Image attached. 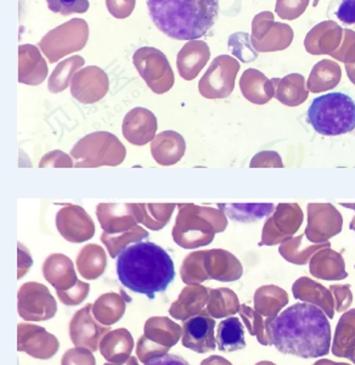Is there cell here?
Returning <instances> with one entry per match:
<instances>
[{"label": "cell", "mask_w": 355, "mask_h": 365, "mask_svg": "<svg viewBox=\"0 0 355 365\" xmlns=\"http://www.w3.org/2000/svg\"><path fill=\"white\" fill-rule=\"evenodd\" d=\"M124 313L125 302L123 297L115 292L103 294L93 304V314L96 319L105 327H111L117 322H120Z\"/></svg>", "instance_id": "30"}, {"label": "cell", "mask_w": 355, "mask_h": 365, "mask_svg": "<svg viewBox=\"0 0 355 365\" xmlns=\"http://www.w3.org/2000/svg\"><path fill=\"white\" fill-rule=\"evenodd\" d=\"M117 275L122 285L155 299L175 278L174 262L167 251L151 241L128 246L117 257Z\"/></svg>", "instance_id": "2"}, {"label": "cell", "mask_w": 355, "mask_h": 365, "mask_svg": "<svg viewBox=\"0 0 355 365\" xmlns=\"http://www.w3.org/2000/svg\"><path fill=\"white\" fill-rule=\"evenodd\" d=\"M56 228L65 240L73 244L89 241L96 235V225L84 208L67 204L58 210L55 218Z\"/></svg>", "instance_id": "12"}, {"label": "cell", "mask_w": 355, "mask_h": 365, "mask_svg": "<svg viewBox=\"0 0 355 365\" xmlns=\"http://www.w3.org/2000/svg\"><path fill=\"white\" fill-rule=\"evenodd\" d=\"M46 3L50 11L60 14L62 16L87 13L91 5L88 0H46Z\"/></svg>", "instance_id": "42"}, {"label": "cell", "mask_w": 355, "mask_h": 365, "mask_svg": "<svg viewBox=\"0 0 355 365\" xmlns=\"http://www.w3.org/2000/svg\"><path fill=\"white\" fill-rule=\"evenodd\" d=\"M134 340L127 329L120 328L108 331L100 342L99 351L108 363L124 364L132 357Z\"/></svg>", "instance_id": "26"}, {"label": "cell", "mask_w": 355, "mask_h": 365, "mask_svg": "<svg viewBox=\"0 0 355 365\" xmlns=\"http://www.w3.org/2000/svg\"><path fill=\"white\" fill-rule=\"evenodd\" d=\"M272 218L277 230L289 237L301 227L303 213L297 204H280L277 205V211L274 212Z\"/></svg>", "instance_id": "36"}, {"label": "cell", "mask_w": 355, "mask_h": 365, "mask_svg": "<svg viewBox=\"0 0 355 365\" xmlns=\"http://www.w3.org/2000/svg\"><path fill=\"white\" fill-rule=\"evenodd\" d=\"M219 210L230 218L240 223H254L257 220L270 217L274 213L273 204H219Z\"/></svg>", "instance_id": "31"}, {"label": "cell", "mask_w": 355, "mask_h": 365, "mask_svg": "<svg viewBox=\"0 0 355 365\" xmlns=\"http://www.w3.org/2000/svg\"><path fill=\"white\" fill-rule=\"evenodd\" d=\"M41 272L46 282L56 291L70 290L78 282L73 261L62 253H53L46 257Z\"/></svg>", "instance_id": "21"}, {"label": "cell", "mask_w": 355, "mask_h": 365, "mask_svg": "<svg viewBox=\"0 0 355 365\" xmlns=\"http://www.w3.org/2000/svg\"><path fill=\"white\" fill-rule=\"evenodd\" d=\"M215 320L203 309L197 316L182 323V344L185 349L194 352L207 353L217 349L215 335Z\"/></svg>", "instance_id": "16"}, {"label": "cell", "mask_w": 355, "mask_h": 365, "mask_svg": "<svg viewBox=\"0 0 355 365\" xmlns=\"http://www.w3.org/2000/svg\"><path fill=\"white\" fill-rule=\"evenodd\" d=\"M68 330L71 341L76 347H86L93 352L99 349L103 337L111 331L110 327H105L96 319L91 303L76 312L75 316L71 319Z\"/></svg>", "instance_id": "14"}, {"label": "cell", "mask_w": 355, "mask_h": 365, "mask_svg": "<svg viewBox=\"0 0 355 365\" xmlns=\"http://www.w3.org/2000/svg\"><path fill=\"white\" fill-rule=\"evenodd\" d=\"M327 17L342 27L355 29V0H331Z\"/></svg>", "instance_id": "39"}, {"label": "cell", "mask_w": 355, "mask_h": 365, "mask_svg": "<svg viewBox=\"0 0 355 365\" xmlns=\"http://www.w3.org/2000/svg\"><path fill=\"white\" fill-rule=\"evenodd\" d=\"M108 266V256L105 250L96 244L84 246L76 258V268L86 280L100 278Z\"/></svg>", "instance_id": "28"}, {"label": "cell", "mask_w": 355, "mask_h": 365, "mask_svg": "<svg viewBox=\"0 0 355 365\" xmlns=\"http://www.w3.org/2000/svg\"><path fill=\"white\" fill-rule=\"evenodd\" d=\"M217 347L222 352H235L246 349L244 324L236 317L219 323L217 329Z\"/></svg>", "instance_id": "29"}, {"label": "cell", "mask_w": 355, "mask_h": 365, "mask_svg": "<svg viewBox=\"0 0 355 365\" xmlns=\"http://www.w3.org/2000/svg\"><path fill=\"white\" fill-rule=\"evenodd\" d=\"M17 312L26 322H44L54 318L58 303L46 285L26 282L17 292Z\"/></svg>", "instance_id": "11"}, {"label": "cell", "mask_w": 355, "mask_h": 365, "mask_svg": "<svg viewBox=\"0 0 355 365\" xmlns=\"http://www.w3.org/2000/svg\"><path fill=\"white\" fill-rule=\"evenodd\" d=\"M71 94L84 105L94 104L108 94L110 81L106 72L100 67H83L71 82Z\"/></svg>", "instance_id": "15"}, {"label": "cell", "mask_w": 355, "mask_h": 365, "mask_svg": "<svg viewBox=\"0 0 355 365\" xmlns=\"http://www.w3.org/2000/svg\"><path fill=\"white\" fill-rule=\"evenodd\" d=\"M342 229V217L330 204H310L308 206V227L306 235L313 242H325Z\"/></svg>", "instance_id": "17"}, {"label": "cell", "mask_w": 355, "mask_h": 365, "mask_svg": "<svg viewBox=\"0 0 355 365\" xmlns=\"http://www.w3.org/2000/svg\"><path fill=\"white\" fill-rule=\"evenodd\" d=\"M180 278L186 285H201L210 279L205 268V251H194L186 256L180 267Z\"/></svg>", "instance_id": "37"}, {"label": "cell", "mask_w": 355, "mask_h": 365, "mask_svg": "<svg viewBox=\"0 0 355 365\" xmlns=\"http://www.w3.org/2000/svg\"><path fill=\"white\" fill-rule=\"evenodd\" d=\"M84 63H86V60L79 55L71 56L58 63V66L55 67V70L49 77V82H48L50 93L58 94V93L66 91L68 86H71L73 76L79 70H82Z\"/></svg>", "instance_id": "33"}, {"label": "cell", "mask_w": 355, "mask_h": 365, "mask_svg": "<svg viewBox=\"0 0 355 365\" xmlns=\"http://www.w3.org/2000/svg\"><path fill=\"white\" fill-rule=\"evenodd\" d=\"M237 296L229 289H210V299L207 303V312L215 319L225 318L239 312Z\"/></svg>", "instance_id": "34"}, {"label": "cell", "mask_w": 355, "mask_h": 365, "mask_svg": "<svg viewBox=\"0 0 355 365\" xmlns=\"http://www.w3.org/2000/svg\"><path fill=\"white\" fill-rule=\"evenodd\" d=\"M289 240V237L282 235L277 227L274 225L273 218L269 217L268 220L265 222L264 228H263V234H262V242L259 245H277L281 241Z\"/></svg>", "instance_id": "47"}, {"label": "cell", "mask_w": 355, "mask_h": 365, "mask_svg": "<svg viewBox=\"0 0 355 365\" xmlns=\"http://www.w3.org/2000/svg\"><path fill=\"white\" fill-rule=\"evenodd\" d=\"M227 46L232 50V55L242 63H252L258 56L257 50L253 48L251 38L244 32L232 34V37L229 38Z\"/></svg>", "instance_id": "40"}, {"label": "cell", "mask_w": 355, "mask_h": 365, "mask_svg": "<svg viewBox=\"0 0 355 365\" xmlns=\"http://www.w3.org/2000/svg\"><path fill=\"white\" fill-rule=\"evenodd\" d=\"M239 70V61L232 56L220 55L215 58L200 79V94L206 99H225L232 96Z\"/></svg>", "instance_id": "10"}, {"label": "cell", "mask_w": 355, "mask_h": 365, "mask_svg": "<svg viewBox=\"0 0 355 365\" xmlns=\"http://www.w3.org/2000/svg\"><path fill=\"white\" fill-rule=\"evenodd\" d=\"M108 13L116 19H127L135 8V0H106Z\"/></svg>", "instance_id": "46"}, {"label": "cell", "mask_w": 355, "mask_h": 365, "mask_svg": "<svg viewBox=\"0 0 355 365\" xmlns=\"http://www.w3.org/2000/svg\"><path fill=\"white\" fill-rule=\"evenodd\" d=\"M307 120L325 137L349 133L355 129L354 100L341 91L318 96L308 108Z\"/></svg>", "instance_id": "5"}, {"label": "cell", "mask_w": 355, "mask_h": 365, "mask_svg": "<svg viewBox=\"0 0 355 365\" xmlns=\"http://www.w3.org/2000/svg\"><path fill=\"white\" fill-rule=\"evenodd\" d=\"M145 365H190L184 358L178 354L167 353L162 357L153 358L151 361L145 363Z\"/></svg>", "instance_id": "50"}, {"label": "cell", "mask_w": 355, "mask_h": 365, "mask_svg": "<svg viewBox=\"0 0 355 365\" xmlns=\"http://www.w3.org/2000/svg\"><path fill=\"white\" fill-rule=\"evenodd\" d=\"M91 291V285L88 282H83L81 280L77 282L75 287H71L70 290L56 291L58 297L65 306H78L87 299Z\"/></svg>", "instance_id": "43"}, {"label": "cell", "mask_w": 355, "mask_h": 365, "mask_svg": "<svg viewBox=\"0 0 355 365\" xmlns=\"http://www.w3.org/2000/svg\"><path fill=\"white\" fill-rule=\"evenodd\" d=\"M41 168L46 167H54V168H72L73 167V160L71 155H67L61 150H54L44 155L39 162Z\"/></svg>", "instance_id": "45"}, {"label": "cell", "mask_w": 355, "mask_h": 365, "mask_svg": "<svg viewBox=\"0 0 355 365\" xmlns=\"http://www.w3.org/2000/svg\"><path fill=\"white\" fill-rule=\"evenodd\" d=\"M178 207L172 237L182 249L196 250L210 245L217 232L227 229V217L222 210L194 204H179Z\"/></svg>", "instance_id": "4"}, {"label": "cell", "mask_w": 355, "mask_h": 365, "mask_svg": "<svg viewBox=\"0 0 355 365\" xmlns=\"http://www.w3.org/2000/svg\"><path fill=\"white\" fill-rule=\"evenodd\" d=\"M279 86H277L275 98L282 104L287 106H298L303 103V100L298 98V93L303 96H308V91H304V77L301 75H289L285 78L279 79Z\"/></svg>", "instance_id": "38"}, {"label": "cell", "mask_w": 355, "mask_h": 365, "mask_svg": "<svg viewBox=\"0 0 355 365\" xmlns=\"http://www.w3.org/2000/svg\"><path fill=\"white\" fill-rule=\"evenodd\" d=\"M148 237H149V232L141 228L140 225H137L127 232H117V234L103 232L100 239L108 250V255L112 258H117L128 246L144 241Z\"/></svg>", "instance_id": "32"}, {"label": "cell", "mask_w": 355, "mask_h": 365, "mask_svg": "<svg viewBox=\"0 0 355 365\" xmlns=\"http://www.w3.org/2000/svg\"><path fill=\"white\" fill-rule=\"evenodd\" d=\"M103 365H139V361H138V358L130 357L128 361H125L124 364H115V363H106V364Z\"/></svg>", "instance_id": "52"}, {"label": "cell", "mask_w": 355, "mask_h": 365, "mask_svg": "<svg viewBox=\"0 0 355 365\" xmlns=\"http://www.w3.org/2000/svg\"><path fill=\"white\" fill-rule=\"evenodd\" d=\"M89 26L82 19H72L41 38L39 49L50 63H58L63 56L82 50L87 46Z\"/></svg>", "instance_id": "8"}, {"label": "cell", "mask_w": 355, "mask_h": 365, "mask_svg": "<svg viewBox=\"0 0 355 365\" xmlns=\"http://www.w3.org/2000/svg\"><path fill=\"white\" fill-rule=\"evenodd\" d=\"M182 337L180 325L167 317H151L146 320L144 334L138 340L137 357L141 363L162 357L179 342Z\"/></svg>", "instance_id": "7"}, {"label": "cell", "mask_w": 355, "mask_h": 365, "mask_svg": "<svg viewBox=\"0 0 355 365\" xmlns=\"http://www.w3.org/2000/svg\"><path fill=\"white\" fill-rule=\"evenodd\" d=\"M155 26L167 37L196 41L215 26L219 0H146Z\"/></svg>", "instance_id": "3"}, {"label": "cell", "mask_w": 355, "mask_h": 365, "mask_svg": "<svg viewBox=\"0 0 355 365\" xmlns=\"http://www.w3.org/2000/svg\"><path fill=\"white\" fill-rule=\"evenodd\" d=\"M277 79H268L259 71H245L240 79V88L246 99L253 104L263 105L275 96Z\"/></svg>", "instance_id": "27"}, {"label": "cell", "mask_w": 355, "mask_h": 365, "mask_svg": "<svg viewBox=\"0 0 355 365\" xmlns=\"http://www.w3.org/2000/svg\"><path fill=\"white\" fill-rule=\"evenodd\" d=\"M150 151L153 160L161 166H173L185 154L186 143L182 134L174 130H165L151 141Z\"/></svg>", "instance_id": "25"}, {"label": "cell", "mask_w": 355, "mask_h": 365, "mask_svg": "<svg viewBox=\"0 0 355 365\" xmlns=\"http://www.w3.org/2000/svg\"><path fill=\"white\" fill-rule=\"evenodd\" d=\"M200 365H232V363H229V361H227V359H224L223 357L212 356V357L206 358Z\"/></svg>", "instance_id": "51"}, {"label": "cell", "mask_w": 355, "mask_h": 365, "mask_svg": "<svg viewBox=\"0 0 355 365\" xmlns=\"http://www.w3.org/2000/svg\"><path fill=\"white\" fill-rule=\"evenodd\" d=\"M60 349L58 337L36 324L17 325V351L36 359H50Z\"/></svg>", "instance_id": "13"}, {"label": "cell", "mask_w": 355, "mask_h": 365, "mask_svg": "<svg viewBox=\"0 0 355 365\" xmlns=\"http://www.w3.org/2000/svg\"><path fill=\"white\" fill-rule=\"evenodd\" d=\"M17 246H19V262H17L19 274H17V278L21 279L29 273V268L34 264V259H32L31 252L26 246L22 245L21 242H19Z\"/></svg>", "instance_id": "49"}, {"label": "cell", "mask_w": 355, "mask_h": 365, "mask_svg": "<svg viewBox=\"0 0 355 365\" xmlns=\"http://www.w3.org/2000/svg\"><path fill=\"white\" fill-rule=\"evenodd\" d=\"M93 351L86 347H75L63 353L61 365H96Z\"/></svg>", "instance_id": "44"}, {"label": "cell", "mask_w": 355, "mask_h": 365, "mask_svg": "<svg viewBox=\"0 0 355 365\" xmlns=\"http://www.w3.org/2000/svg\"><path fill=\"white\" fill-rule=\"evenodd\" d=\"M175 204H139L141 211L140 225L153 232H158L168 225Z\"/></svg>", "instance_id": "35"}, {"label": "cell", "mask_w": 355, "mask_h": 365, "mask_svg": "<svg viewBox=\"0 0 355 365\" xmlns=\"http://www.w3.org/2000/svg\"><path fill=\"white\" fill-rule=\"evenodd\" d=\"M205 268L210 279L218 282H235L242 275V266L239 259L222 249L205 251Z\"/></svg>", "instance_id": "23"}, {"label": "cell", "mask_w": 355, "mask_h": 365, "mask_svg": "<svg viewBox=\"0 0 355 365\" xmlns=\"http://www.w3.org/2000/svg\"><path fill=\"white\" fill-rule=\"evenodd\" d=\"M272 344L279 352L299 358L327 356L331 325L322 309L312 303H296L269 324Z\"/></svg>", "instance_id": "1"}, {"label": "cell", "mask_w": 355, "mask_h": 365, "mask_svg": "<svg viewBox=\"0 0 355 365\" xmlns=\"http://www.w3.org/2000/svg\"><path fill=\"white\" fill-rule=\"evenodd\" d=\"M133 63L155 94H165L174 86V72L161 50L143 46L133 55Z\"/></svg>", "instance_id": "9"}, {"label": "cell", "mask_w": 355, "mask_h": 365, "mask_svg": "<svg viewBox=\"0 0 355 365\" xmlns=\"http://www.w3.org/2000/svg\"><path fill=\"white\" fill-rule=\"evenodd\" d=\"M309 5V0H277L275 13L282 20H296L301 17Z\"/></svg>", "instance_id": "41"}, {"label": "cell", "mask_w": 355, "mask_h": 365, "mask_svg": "<svg viewBox=\"0 0 355 365\" xmlns=\"http://www.w3.org/2000/svg\"><path fill=\"white\" fill-rule=\"evenodd\" d=\"M96 217L103 232L108 234L127 232L141 222L139 204H100Z\"/></svg>", "instance_id": "18"}, {"label": "cell", "mask_w": 355, "mask_h": 365, "mask_svg": "<svg viewBox=\"0 0 355 365\" xmlns=\"http://www.w3.org/2000/svg\"><path fill=\"white\" fill-rule=\"evenodd\" d=\"M249 167H284V163L281 161L280 155L275 151H262L252 158Z\"/></svg>", "instance_id": "48"}, {"label": "cell", "mask_w": 355, "mask_h": 365, "mask_svg": "<svg viewBox=\"0 0 355 365\" xmlns=\"http://www.w3.org/2000/svg\"><path fill=\"white\" fill-rule=\"evenodd\" d=\"M211 58V50L203 41H190L178 53V72L182 79L194 81Z\"/></svg>", "instance_id": "20"}, {"label": "cell", "mask_w": 355, "mask_h": 365, "mask_svg": "<svg viewBox=\"0 0 355 365\" xmlns=\"http://www.w3.org/2000/svg\"><path fill=\"white\" fill-rule=\"evenodd\" d=\"M48 76V65L37 46H19V82L26 86H41Z\"/></svg>", "instance_id": "22"}, {"label": "cell", "mask_w": 355, "mask_h": 365, "mask_svg": "<svg viewBox=\"0 0 355 365\" xmlns=\"http://www.w3.org/2000/svg\"><path fill=\"white\" fill-rule=\"evenodd\" d=\"M158 118L155 113L144 108L130 110L122 123V133L133 145L149 144L158 135Z\"/></svg>", "instance_id": "19"}, {"label": "cell", "mask_w": 355, "mask_h": 365, "mask_svg": "<svg viewBox=\"0 0 355 365\" xmlns=\"http://www.w3.org/2000/svg\"><path fill=\"white\" fill-rule=\"evenodd\" d=\"M210 289L202 285H186L170 308L174 319L185 320L197 316L208 303Z\"/></svg>", "instance_id": "24"}, {"label": "cell", "mask_w": 355, "mask_h": 365, "mask_svg": "<svg viewBox=\"0 0 355 365\" xmlns=\"http://www.w3.org/2000/svg\"><path fill=\"white\" fill-rule=\"evenodd\" d=\"M125 155V146L110 132L88 134L71 150V158L76 168L120 166Z\"/></svg>", "instance_id": "6"}]
</instances>
